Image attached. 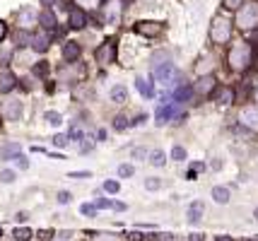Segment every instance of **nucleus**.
Returning <instances> with one entry per match:
<instances>
[{"mask_svg":"<svg viewBox=\"0 0 258 241\" xmlns=\"http://www.w3.org/2000/svg\"><path fill=\"white\" fill-rule=\"evenodd\" d=\"M135 32L140 36H147V39H155L164 32V24L157 22V20H143V22L135 24Z\"/></svg>","mask_w":258,"mask_h":241,"instance_id":"obj_4","label":"nucleus"},{"mask_svg":"<svg viewBox=\"0 0 258 241\" xmlns=\"http://www.w3.org/2000/svg\"><path fill=\"white\" fill-rule=\"evenodd\" d=\"M135 87H138V92L143 94L145 99H152V97H155V87H152L150 77H143V75H138V77H135Z\"/></svg>","mask_w":258,"mask_h":241,"instance_id":"obj_12","label":"nucleus"},{"mask_svg":"<svg viewBox=\"0 0 258 241\" xmlns=\"http://www.w3.org/2000/svg\"><path fill=\"white\" fill-rule=\"evenodd\" d=\"M70 179H90V172H73Z\"/></svg>","mask_w":258,"mask_h":241,"instance_id":"obj_40","label":"nucleus"},{"mask_svg":"<svg viewBox=\"0 0 258 241\" xmlns=\"http://www.w3.org/2000/svg\"><path fill=\"white\" fill-rule=\"evenodd\" d=\"M63 58H66L68 63H75L80 58V44L78 41H68L66 46H63Z\"/></svg>","mask_w":258,"mask_h":241,"instance_id":"obj_17","label":"nucleus"},{"mask_svg":"<svg viewBox=\"0 0 258 241\" xmlns=\"http://www.w3.org/2000/svg\"><path fill=\"white\" fill-rule=\"evenodd\" d=\"M215 87H217V80H215V75H203V77H198V82H196V92L201 94V97H208V94H213Z\"/></svg>","mask_w":258,"mask_h":241,"instance_id":"obj_10","label":"nucleus"},{"mask_svg":"<svg viewBox=\"0 0 258 241\" xmlns=\"http://www.w3.org/2000/svg\"><path fill=\"white\" fill-rule=\"evenodd\" d=\"M94 58H97L99 65H109V63H113V60H116V44H113V39L104 41V44L94 51Z\"/></svg>","mask_w":258,"mask_h":241,"instance_id":"obj_5","label":"nucleus"},{"mask_svg":"<svg viewBox=\"0 0 258 241\" xmlns=\"http://www.w3.org/2000/svg\"><path fill=\"white\" fill-rule=\"evenodd\" d=\"M3 116H5V121H20L22 118V102H5L3 104Z\"/></svg>","mask_w":258,"mask_h":241,"instance_id":"obj_9","label":"nucleus"},{"mask_svg":"<svg viewBox=\"0 0 258 241\" xmlns=\"http://www.w3.org/2000/svg\"><path fill=\"white\" fill-rule=\"evenodd\" d=\"M53 145H56V147H66V145H68V135H60V133H58L56 138H53Z\"/></svg>","mask_w":258,"mask_h":241,"instance_id":"obj_38","label":"nucleus"},{"mask_svg":"<svg viewBox=\"0 0 258 241\" xmlns=\"http://www.w3.org/2000/svg\"><path fill=\"white\" fill-rule=\"evenodd\" d=\"M111 102H116V104L128 102V90H125L123 85H116V87L111 90Z\"/></svg>","mask_w":258,"mask_h":241,"instance_id":"obj_20","label":"nucleus"},{"mask_svg":"<svg viewBox=\"0 0 258 241\" xmlns=\"http://www.w3.org/2000/svg\"><path fill=\"white\" fill-rule=\"evenodd\" d=\"M133 174H135V169L131 164H121V167H118V176H121V179H128V176H133Z\"/></svg>","mask_w":258,"mask_h":241,"instance_id":"obj_29","label":"nucleus"},{"mask_svg":"<svg viewBox=\"0 0 258 241\" xmlns=\"http://www.w3.org/2000/svg\"><path fill=\"white\" fill-rule=\"evenodd\" d=\"M213 198H215V203H220V205L229 203V188H225V186H215V188H213Z\"/></svg>","mask_w":258,"mask_h":241,"instance_id":"obj_19","label":"nucleus"},{"mask_svg":"<svg viewBox=\"0 0 258 241\" xmlns=\"http://www.w3.org/2000/svg\"><path fill=\"white\" fill-rule=\"evenodd\" d=\"M29 44L36 53H44L51 48V36H48V32H36L34 36H29Z\"/></svg>","mask_w":258,"mask_h":241,"instance_id":"obj_8","label":"nucleus"},{"mask_svg":"<svg viewBox=\"0 0 258 241\" xmlns=\"http://www.w3.org/2000/svg\"><path fill=\"white\" fill-rule=\"evenodd\" d=\"M97 207H113V203H111V200H104V198H99V200H97Z\"/></svg>","mask_w":258,"mask_h":241,"instance_id":"obj_42","label":"nucleus"},{"mask_svg":"<svg viewBox=\"0 0 258 241\" xmlns=\"http://www.w3.org/2000/svg\"><path fill=\"white\" fill-rule=\"evenodd\" d=\"M150 164H152V167H164V164H167V154H164L162 149H155V152L150 154Z\"/></svg>","mask_w":258,"mask_h":241,"instance_id":"obj_24","label":"nucleus"},{"mask_svg":"<svg viewBox=\"0 0 258 241\" xmlns=\"http://www.w3.org/2000/svg\"><path fill=\"white\" fill-rule=\"evenodd\" d=\"M220 104H232L234 102V92H232V87H222L220 92H217V97H215Z\"/></svg>","mask_w":258,"mask_h":241,"instance_id":"obj_23","label":"nucleus"},{"mask_svg":"<svg viewBox=\"0 0 258 241\" xmlns=\"http://www.w3.org/2000/svg\"><path fill=\"white\" fill-rule=\"evenodd\" d=\"M41 5H46V8H51V5H56V0H41Z\"/></svg>","mask_w":258,"mask_h":241,"instance_id":"obj_47","label":"nucleus"},{"mask_svg":"<svg viewBox=\"0 0 258 241\" xmlns=\"http://www.w3.org/2000/svg\"><path fill=\"white\" fill-rule=\"evenodd\" d=\"M222 5H225L227 10H236L241 5V0H222Z\"/></svg>","mask_w":258,"mask_h":241,"instance_id":"obj_39","label":"nucleus"},{"mask_svg":"<svg viewBox=\"0 0 258 241\" xmlns=\"http://www.w3.org/2000/svg\"><path fill=\"white\" fill-rule=\"evenodd\" d=\"M217 241H232L229 236H217Z\"/></svg>","mask_w":258,"mask_h":241,"instance_id":"obj_49","label":"nucleus"},{"mask_svg":"<svg viewBox=\"0 0 258 241\" xmlns=\"http://www.w3.org/2000/svg\"><path fill=\"white\" fill-rule=\"evenodd\" d=\"M251 241H258V239H251Z\"/></svg>","mask_w":258,"mask_h":241,"instance_id":"obj_52","label":"nucleus"},{"mask_svg":"<svg viewBox=\"0 0 258 241\" xmlns=\"http://www.w3.org/2000/svg\"><path fill=\"white\" fill-rule=\"evenodd\" d=\"M145 154H147V152H145V149H143V147L133 149V157H145Z\"/></svg>","mask_w":258,"mask_h":241,"instance_id":"obj_46","label":"nucleus"},{"mask_svg":"<svg viewBox=\"0 0 258 241\" xmlns=\"http://www.w3.org/2000/svg\"><path fill=\"white\" fill-rule=\"evenodd\" d=\"M36 236L41 241H51L53 239V229H41V231H36Z\"/></svg>","mask_w":258,"mask_h":241,"instance_id":"obj_35","label":"nucleus"},{"mask_svg":"<svg viewBox=\"0 0 258 241\" xmlns=\"http://www.w3.org/2000/svg\"><path fill=\"white\" fill-rule=\"evenodd\" d=\"M104 20L109 24H118V20H121V5H118L116 0L104 5Z\"/></svg>","mask_w":258,"mask_h":241,"instance_id":"obj_11","label":"nucleus"},{"mask_svg":"<svg viewBox=\"0 0 258 241\" xmlns=\"http://www.w3.org/2000/svg\"><path fill=\"white\" fill-rule=\"evenodd\" d=\"M203 210H205V207H203V203H198V200H196V203L188 207V222H193V224H196V222L201 219Z\"/></svg>","mask_w":258,"mask_h":241,"instance_id":"obj_22","label":"nucleus"},{"mask_svg":"<svg viewBox=\"0 0 258 241\" xmlns=\"http://www.w3.org/2000/svg\"><path fill=\"white\" fill-rule=\"evenodd\" d=\"M256 99H258V90H256Z\"/></svg>","mask_w":258,"mask_h":241,"instance_id":"obj_51","label":"nucleus"},{"mask_svg":"<svg viewBox=\"0 0 258 241\" xmlns=\"http://www.w3.org/2000/svg\"><path fill=\"white\" fill-rule=\"evenodd\" d=\"M104 191H106V193H118L121 186H118V181H106V184H104Z\"/></svg>","mask_w":258,"mask_h":241,"instance_id":"obj_32","label":"nucleus"},{"mask_svg":"<svg viewBox=\"0 0 258 241\" xmlns=\"http://www.w3.org/2000/svg\"><path fill=\"white\" fill-rule=\"evenodd\" d=\"M32 20H34V15L29 10H20V24H22V27H29Z\"/></svg>","mask_w":258,"mask_h":241,"instance_id":"obj_30","label":"nucleus"},{"mask_svg":"<svg viewBox=\"0 0 258 241\" xmlns=\"http://www.w3.org/2000/svg\"><path fill=\"white\" fill-rule=\"evenodd\" d=\"M239 121H241L246 128H251V130H258V106H246V109H241Z\"/></svg>","mask_w":258,"mask_h":241,"instance_id":"obj_7","label":"nucleus"},{"mask_svg":"<svg viewBox=\"0 0 258 241\" xmlns=\"http://www.w3.org/2000/svg\"><path fill=\"white\" fill-rule=\"evenodd\" d=\"M229 65L232 70H246L251 65V46L248 44H236L229 51Z\"/></svg>","mask_w":258,"mask_h":241,"instance_id":"obj_1","label":"nucleus"},{"mask_svg":"<svg viewBox=\"0 0 258 241\" xmlns=\"http://www.w3.org/2000/svg\"><path fill=\"white\" fill-rule=\"evenodd\" d=\"M70 200H73V195L68 193V191H60V193H58V203H60V205H68Z\"/></svg>","mask_w":258,"mask_h":241,"instance_id":"obj_37","label":"nucleus"},{"mask_svg":"<svg viewBox=\"0 0 258 241\" xmlns=\"http://www.w3.org/2000/svg\"><path fill=\"white\" fill-rule=\"evenodd\" d=\"M5 34H8V24H5L3 20H0V41L5 39Z\"/></svg>","mask_w":258,"mask_h":241,"instance_id":"obj_45","label":"nucleus"},{"mask_svg":"<svg viewBox=\"0 0 258 241\" xmlns=\"http://www.w3.org/2000/svg\"><path fill=\"white\" fill-rule=\"evenodd\" d=\"M159 186H162V181H159V179H147V181H145V188H147V191H157Z\"/></svg>","mask_w":258,"mask_h":241,"instance_id":"obj_34","label":"nucleus"},{"mask_svg":"<svg viewBox=\"0 0 258 241\" xmlns=\"http://www.w3.org/2000/svg\"><path fill=\"white\" fill-rule=\"evenodd\" d=\"M191 94H193V87H188V85H183V87H179L176 92H174V102H188L191 99Z\"/></svg>","mask_w":258,"mask_h":241,"instance_id":"obj_21","label":"nucleus"},{"mask_svg":"<svg viewBox=\"0 0 258 241\" xmlns=\"http://www.w3.org/2000/svg\"><path fill=\"white\" fill-rule=\"evenodd\" d=\"M46 121L51 123L53 128H60V123H63V116L58 114V111H46V116H44Z\"/></svg>","mask_w":258,"mask_h":241,"instance_id":"obj_26","label":"nucleus"},{"mask_svg":"<svg viewBox=\"0 0 258 241\" xmlns=\"http://www.w3.org/2000/svg\"><path fill=\"white\" fill-rule=\"evenodd\" d=\"M12 236H15L17 241H29L34 236V231L32 229H24V227H17V229L12 231Z\"/></svg>","mask_w":258,"mask_h":241,"instance_id":"obj_25","label":"nucleus"},{"mask_svg":"<svg viewBox=\"0 0 258 241\" xmlns=\"http://www.w3.org/2000/svg\"><path fill=\"white\" fill-rule=\"evenodd\" d=\"M171 114H174V104L169 102L167 106H159L157 109V126H164V123H169V118H171Z\"/></svg>","mask_w":258,"mask_h":241,"instance_id":"obj_18","label":"nucleus"},{"mask_svg":"<svg viewBox=\"0 0 258 241\" xmlns=\"http://www.w3.org/2000/svg\"><path fill=\"white\" fill-rule=\"evenodd\" d=\"M232 36V22L227 17H215L213 27H210V39L213 44H227Z\"/></svg>","mask_w":258,"mask_h":241,"instance_id":"obj_2","label":"nucleus"},{"mask_svg":"<svg viewBox=\"0 0 258 241\" xmlns=\"http://www.w3.org/2000/svg\"><path fill=\"white\" fill-rule=\"evenodd\" d=\"M155 77L159 82H164V85H176L179 72H176V68L171 63H162V65H155Z\"/></svg>","mask_w":258,"mask_h":241,"instance_id":"obj_6","label":"nucleus"},{"mask_svg":"<svg viewBox=\"0 0 258 241\" xmlns=\"http://www.w3.org/2000/svg\"><path fill=\"white\" fill-rule=\"evenodd\" d=\"M15 87H17V77L12 75L10 70H3V72H0V92L8 94V92H12Z\"/></svg>","mask_w":258,"mask_h":241,"instance_id":"obj_13","label":"nucleus"},{"mask_svg":"<svg viewBox=\"0 0 258 241\" xmlns=\"http://www.w3.org/2000/svg\"><path fill=\"white\" fill-rule=\"evenodd\" d=\"M92 149H94L92 142H82V145H80V152H82V154H85V152H92Z\"/></svg>","mask_w":258,"mask_h":241,"instance_id":"obj_41","label":"nucleus"},{"mask_svg":"<svg viewBox=\"0 0 258 241\" xmlns=\"http://www.w3.org/2000/svg\"><path fill=\"white\" fill-rule=\"evenodd\" d=\"M256 219H258V210H256Z\"/></svg>","mask_w":258,"mask_h":241,"instance_id":"obj_50","label":"nucleus"},{"mask_svg":"<svg viewBox=\"0 0 258 241\" xmlns=\"http://www.w3.org/2000/svg\"><path fill=\"white\" fill-rule=\"evenodd\" d=\"M131 126H133V121H128L123 114L116 116V123H113V128H116V130H125V128H131Z\"/></svg>","mask_w":258,"mask_h":241,"instance_id":"obj_27","label":"nucleus"},{"mask_svg":"<svg viewBox=\"0 0 258 241\" xmlns=\"http://www.w3.org/2000/svg\"><path fill=\"white\" fill-rule=\"evenodd\" d=\"M15 179H17V176H15V172H8V169L0 174V181H3V184H12Z\"/></svg>","mask_w":258,"mask_h":241,"instance_id":"obj_33","label":"nucleus"},{"mask_svg":"<svg viewBox=\"0 0 258 241\" xmlns=\"http://www.w3.org/2000/svg\"><path fill=\"white\" fill-rule=\"evenodd\" d=\"M191 241H203L201 234H191Z\"/></svg>","mask_w":258,"mask_h":241,"instance_id":"obj_48","label":"nucleus"},{"mask_svg":"<svg viewBox=\"0 0 258 241\" xmlns=\"http://www.w3.org/2000/svg\"><path fill=\"white\" fill-rule=\"evenodd\" d=\"M34 75H39V77H46V75H48V63H46V60H39V63L34 65Z\"/></svg>","mask_w":258,"mask_h":241,"instance_id":"obj_28","label":"nucleus"},{"mask_svg":"<svg viewBox=\"0 0 258 241\" xmlns=\"http://www.w3.org/2000/svg\"><path fill=\"white\" fill-rule=\"evenodd\" d=\"M80 210H82V215H87V217H94V215H97V207H94V205H87V203L80 207Z\"/></svg>","mask_w":258,"mask_h":241,"instance_id":"obj_36","label":"nucleus"},{"mask_svg":"<svg viewBox=\"0 0 258 241\" xmlns=\"http://www.w3.org/2000/svg\"><path fill=\"white\" fill-rule=\"evenodd\" d=\"M85 24H87V15H85V10L73 8V10H70V27H73V29H82Z\"/></svg>","mask_w":258,"mask_h":241,"instance_id":"obj_16","label":"nucleus"},{"mask_svg":"<svg viewBox=\"0 0 258 241\" xmlns=\"http://www.w3.org/2000/svg\"><path fill=\"white\" fill-rule=\"evenodd\" d=\"M171 157H174L176 162H183V159H186V149L181 147V145H176V147L171 149Z\"/></svg>","mask_w":258,"mask_h":241,"instance_id":"obj_31","label":"nucleus"},{"mask_svg":"<svg viewBox=\"0 0 258 241\" xmlns=\"http://www.w3.org/2000/svg\"><path fill=\"white\" fill-rule=\"evenodd\" d=\"M39 24L44 27V32H51V29H56V24H58V20H56V15L46 8L41 15H39Z\"/></svg>","mask_w":258,"mask_h":241,"instance_id":"obj_15","label":"nucleus"},{"mask_svg":"<svg viewBox=\"0 0 258 241\" xmlns=\"http://www.w3.org/2000/svg\"><path fill=\"white\" fill-rule=\"evenodd\" d=\"M70 138L82 140V130H80V128H73V130H70Z\"/></svg>","mask_w":258,"mask_h":241,"instance_id":"obj_43","label":"nucleus"},{"mask_svg":"<svg viewBox=\"0 0 258 241\" xmlns=\"http://www.w3.org/2000/svg\"><path fill=\"white\" fill-rule=\"evenodd\" d=\"M236 24L241 27V29H253L258 24V3H248L244 5L239 15H236Z\"/></svg>","mask_w":258,"mask_h":241,"instance_id":"obj_3","label":"nucleus"},{"mask_svg":"<svg viewBox=\"0 0 258 241\" xmlns=\"http://www.w3.org/2000/svg\"><path fill=\"white\" fill-rule=\"evenodd\" d=\"M17 167H20V169H27V167H29V162H27L22 154H20V157H17Z\"/></svg>","mask_w":258,"mask_h":241,"instance_id":"obj_44","label":"nucleus"},{"mask_svg":"<svg viewBox=\"0 0 258 241\" xmlns=\"http://www.w3.org/2000/svg\"><path fill=\"white\" fill-rule=\"evenodd\" d=\"M20 154H22V147H20L17 142H12V145H3V147H0V159H5V162L17 159Z\"/></svg>","mask_w":258,"mask_h":241,"instance_id":"obj_14","label":"nucleus"}]
</instances>
